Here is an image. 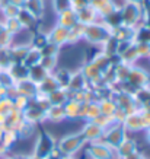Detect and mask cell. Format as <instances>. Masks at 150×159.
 <instances>
[{
	"label": "cell",
	"instance_id": "1",
	"mask_svg": "<svg viewBox=\"0 0 150 159\" xmlns=\"http://www.w3.org/2000/svg\"><path fill=\"white\" fill-rule=\"evenodd\" d=\"M82 143H83L82 136H70V137H66L60 143V150L64 155H72L82 146Z\"/></svg>",
	"mask_w": 150,
	"mask_h": 159
},
{
	"label": "cell",
	"instance_id": "2",
	"mask_svg": "<svg viewBox=\"0 0 150 159\" xmlns=\"http://www.w3.org/2000/svg\"><path fill=\"white\" fill-rule=\"evenodd\" d=\"M90 152H92V156L95 159H109V156H111V149L104 145H93Z\"/></svg>",
	"mask_w": 150,
	"mask_h": 159
},
{
	"label": "cell",
	"instance_id": "3",
	"mask_svg": "<svg viewBox=\"0 0 150 159\" xmlns=\"http://www.w3.org/2000/svg\"><path fill=\"white\" fill-rule=\"evenodd\" d=\"M6 159H15V158H6Z\"/></svg>",
	"mask_w": 150,
	"mask_h": 159
}]
</instances>
